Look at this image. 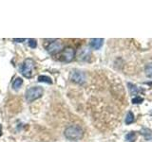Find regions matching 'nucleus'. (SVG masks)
I'll return each instance as SVG.
<instances>
[{
	"label": "nucleus",
	"mask_w": 152,
	"mask_h": 142,
	"mask_svg": "<svg viewBox=\"0 0 152 142\" xmlns=\"http://www.w3.org/2000/svg\"><path fill=\"white\" fill-rule=\"evenodd\" d=\"M83 130L78 125H71L68 127L64 132L66 138L69 140H78L83 137Z\"/></svg>",
	"instance_id": "obj_1"
},
{
	"label": "nucleus",
	"mask_w": 152,
	"mask_h": 142,
	"mask_svg": "<svg viewBox=\"0 0 152 142\" xmlns=\"http://www.w3.org/2000/svg\"><path fill=\"white\" fill-rule=\"evenodd\" d=\"M35 67V62L31 58H28L24 61L21 67V73L24 77L30 79L33 75V70Z\"/></svg>",
	"instance_id": "obj_2"
},
{
	"label": "nucleus",
	"mask_w": 152,
	"mask_h": 142,
	"mask_svg": "<svg viewBox=\"0 0 152 142\" xmlns=\"http://www.w3.org/2000/svg\"><path fill=\"white\" fill-rule=\"evenodd\" d=\"M43 94H44V90L40 86H34L28 88L26 91V99L28 102H32L36 101V99H40Z\"/></svg>",
	"instance_id": "obj_3"
},
{
	"label": "nucleus",
	"mask_w": 152,
	"mask_h": 142,
	"mask_svg": "<svg viewBox=\"0 0 152 142\" xmlns=\"http://www.w3.org/2000/svg\"><path fill=\"white\" fill-rule=\"evenodd\" d=\"M63 42L61 40H54V42L50 43V44L47 46V51L50 54H57L63 50Z\"/></svg>",
	"instance_id": "obj_4"
},
{
	"label": "nucleus",
	"mask_w": 152,
	"mask_h": 142,
	"mask_svg": "<svg viewBox=\"0 0 152 142\" xmlns=\"http://www.w3.org/2000/svg\"><path fill=\"white\" fill-rule=\"evenodd\" d=\"M61 57H63L62 61L66 62V63H70L75 57V51L71 46H66L61 51Z\"/></svg>",
	"instance_id": "obj_5"
},
{
	"label": "nucleus",
	"mask_w": 152,
	"mask_h": 142,
	"mask_svg": "<svg viewBox=\"0 0 152 142\" xmlns=\"http://www.w3.org/2000/svg\"><path fill=\"white\" fill-rule=\"evenodd\" d=\"M70 79L72 82L77 83H84L86 80L85 74L81 71H72V73L70 74Z\"/></svg>",
	"instance_id": "obj_6"
},
{
	"label": "nucleus",
	"mask_w": 152,
	"mask_h": 142,
	"mask_svg": "<svg viewBox=\"0 0 152 142\" xmlns=\"http://www.w3.org/2000/svg\"><path fill=\"white\" fill-rule=\"evenodd\" d=\"M103 44H104V39H102V38H93L89 42L90 46L94 49H99L103 46Z\"/></svg>",
	"instance_id": "obj_7"
},
{
	"label": "nucleus",
	"mask_w": 152,
	"mask_h": 142,
	"mask_svg": "<svg viewBox=\"0 0 152 142\" xmlns=\"http://www.w3.org/2000/svg\"><path fill=\"white\" fill-rule=\"evenodd\" d=\"M38 82H40V83H49V84H51L52 83V80L50 77H48V76H45V75H41L38 77Z\"/></svg>",
	"instance_id": "obj_8"
},
{
	"label": "nucleus",
	"mask_w": 152,
	"mask_h": 142,
	"mask_svg": "<svg viewBox=\"0 0 152 142\" xmlns=\"http://www.w3.org/2000/svg\"><path fill=\"white\" fill-rule=\"evenodd\" d=\"M22 83H23V80L21 78H16L14 80V82L12 83V88L17 90L22 85Z\"/></svg>",
	"instance_id": "obj_9"
},
{
	"label": "nucleus",
	"mask_w": 152,
	"mask_h": 142,
	"mask_svg": "<svg viewBox=\"0 0 152 142\" xmlns=\"http://www.w3.org/2000/svg\"><path fill=\"white\" fill-rule=\"evenodd\" d=\"M142 135L145 137L146 140H150L152 138V132L149 129H145L142 130Z\"/></svg>",
	"instance_id": "obj_10"
},
{
	"label": "nucleus",
	"mask_w": 152,
	"mask_h": 142,
	"mask_svg": "<svg viewBox=\"0 0 152 142\" xmlns=\"http://www.w3.org/2000/svg\"><path fill=\"white\" fill-rule=\"evenodd\" d=\"M126 139L128 142H134L136 140V134L134 132H130L129 134H127L126 135Z\"/></svg>",
	"instance_id": "obj_11"
},
{
	"label": "nucleus",
	"mask_w": 152,
	"mask_h": 142,
	"mask_svg": "<svg viewBox=\"0 0 152 142\" xmlns=\"http://www.w3.org/2000/svg\"><path fill=\"white\" fill-rule=\"evenodd\" d=\"M133 121H134V116H133L132 112H128L126 117V124H131Z\"/></svg>",
	"instance_id": "obj_12"
},
{
	"label": "nucleus",
	"mask_w": 152,
	"mask_h": 142,
	"mask_svg": "<svg viewBox=\"0 0 152 142\" xmlns=\"http://www.w3.org/2000/svg\"><path fill=\"white\" fill-rule=\"evenodd\" d=\"M145 75L147 77L152 78V63L148 64L145 67Z\"/></svg>",
	"instance_id": "obj_13"
},
{
	"label": "nucleus",
	"mask_w": 152,
	"mask_h": 142,
	"mask_svg": "<svg viewBox=\"0 0 152 142\" xmlns=\"http://www.w3.org/2000/svg\"><path fill=\"white\" fill-rule=\"evenodd\" d=\"M128 87H129L130 94H131V95H137V93L139 92V89L137 88V86H135V85H133L132 83H128Z\"/></svg>",
	"instance_id": "obj_14"
},
{
	"label": "nucleus",
	"mask_w": 152,
	"mask_h": 142,
	"mask_svg": "<svg viewBox=\"0 0 152 142\" xmlns=\"http://www.w3.org/2000/svg\"><path fill=\"white\" fill-rule=\"evenodd\" d=\"M28 46H30L31 49H35L37 46V42L34 39H30L28 40Z\"/></svg>",
	"instance_id": "obj_15"
},
{
	"label": "nucleus",
	"mask_w": 152,
	"mask_h": 142,
	"mask_svg": "<svg viewBox=\"0 0 152 142\" xmlns=\"http://www.w3.org/2000/svg\"><path fill=\"white\" fill-rule=\"evenodd\" d=\"M142 101V99L140 98V97L135 98V99H132V102H133V103H141Z\"/></svg>",
	"instance_id": "obj_16"
},
{
	"label": "nucleus",
	"mask_w": 152,
	"mask_h": 142,
	"mask_svg": "<svg viewBox=\"0 0 152 142\" xmlns=\"http://www.w3.org/2000/svg\"><path fill=\"white\" fill-rule=\"evenodd\" d=\"M26 39H24V38H22V39H17V38H14L13 39V41L14 42H17V43H22V42H24Z\"/></svg>",
	"instance_id": "obj_17"
},
{
	"label": "nucleus",
	"mask_w": 152,
	"mask_h": 142,
	"mask_svg": "<svg viewBox=\"0 0 152 142\" xmlns=\"http://www.w3.org/2000/svg\"><path fill=\"white\" fill-rule=\"evenodd\" d=\"M1 135H2V125L0 124V136H1Z\"/></svg>",
	"instance_id": "obj_18"
}]
</instances>
